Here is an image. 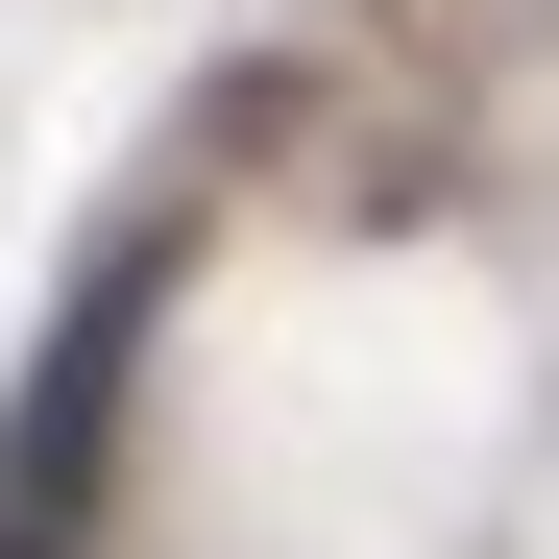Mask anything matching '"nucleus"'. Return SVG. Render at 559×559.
<instances>
[{
	"label": "nucleus",
	"instance_id": "1",
	"mask_svg": "<svg viewBox=\"0 0 559 559\" xmlns=\"http://www.w3.org/2000/svg\"><path fill=\"white\" fill-rule=\"evenodd\" d=\"M122 341H146V267H122V293H73L49 390H25V462H0V559H73V487H98V414H122Z\"/></svg>",
	"mask_w": 559,
	"mask_h": 559
}]
</instances>
